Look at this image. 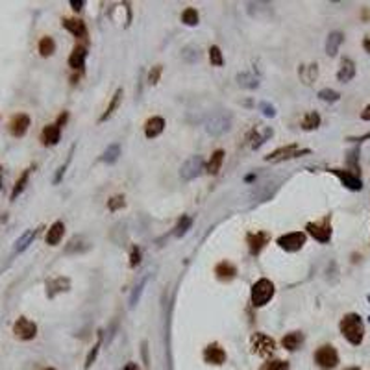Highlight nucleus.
<instances>
[{"mask_svg":"<svg viewBox=\"0 0 370 370\" xmlns=\"http://www.w3.org/2000/svg\"><path fill=\"white\" fill-rule=\"evenodd\" d=\"M100 344H102V331H98V341H97V344L92 346V350L89 351L87 359H85V368H89V366L95 363V359H97V356H98V350H100Z\"/></svg>","mask_w":370,"mask_h":370,"instance_id":"obj_39","label":"nucleus"},{"mask_svg":"<svg viewBox=\"0 0 370 370\" xmlns=\"http://www.w3.org/2000/svg\"><path fill=\"white\" fill-rule=\"evenodd\" d=\"M305 230H307V233H309L313 239H317L319 243L326 245V243H329V239H331V218L324 217L322 220L319 222H307Z\"/></svg>","mask_w":370,"mask_h":370,"instance_id":"obj_4","label":"nucleus"},{"mask_svg":"<svg viewBox=\"0 0 370 370\" xmlns=\"http://www.w3.org/2000/svg\"><path fill=\"white\" fill-rule=\"evenodd\" d=\"M67 119H69V115H67V113H63V115H61L60 119H58V122H55V124H58V126L61 128V126H63L65 122H67Z\"/></svg>","mask_w":370,"mask_h":370,"instance_id":"obj_51","label":"nucleus"},{"mask_svg":"<svg viewBox=\"0 0 370 370\" xmlns=\"http://www.w3.org/2000/svg\"><path fill=\"white\" fill-rule=\"evenodd\" d=\"M45 370H55V368H45Z\"/></svg>","mask_w":370,"mask_h":370,"instance_id":"obj_57","label":"nucleus"},{"mask_svg":"<svg viewBox=\"0 0 370 370\" xmlns=\"http://www.w3.org/2000/svg\"><path fill=\"white\" fill-rule=\"evenodd\" d=\"M317 74H319L317 63L309 65V72H307V74H302V78H304V83H313L314 78H317Z\"/></svg>","mask_w":370,"mask_h":370,"instance_id":"obj_45","label":"nucleus"},{"mask_svg":"<svg viewBox=\"0 0 370 370\" xmlns=\"http://www.w3.org/2000/svg\"><path fill=\"white\" fill-rule=\"evenodd\" d=\"M237 82H239L240 87H245V89H257L259 87V80L255 78L252 72H239L237 74Z\"/></svg>","mask_w":370,"mask_h":370,"instance_id":"obj_29","label":"nucleus"},{"mask_svg":"<svg viewBox=\"0 0 370 370\" xmlns=\"http://www.w3.org/2000/svg\"><path fill=\"white\" fill-rule=\"evenodd\" d=\"M354 76H356V63L350 60V58H344V60L341 61V69H339L337 72V80L342 83L350 82V80H354Z\"/></svg>","mask_w":370,"mask_h":370,"instance_id":"obj_21","label":"nucleus"},{"mask_svg":"<svg viewBox=\"0 0 370 370\" xmlns=\"http://www.w3.org/2000/svg\"><path fill=\"white\" fill-rule=\"evenodd\" d=\"M268 240H270V235L267 231H252V233L246 235V245H248L250 252L254 255H257L268 245Z\"/></svg>","mask_w":370,"mask_h":370,"instance_id":"obj_12","label":"nucleus"},{"mask_svg":"<svg viewBox=\"0 0 370 370\" xmlns=\"http://www.w3.org/2000/svg\"><path fill=\"white\" fill-rule=\"evenodd\" d=\"M63 233H65V224L61 220H55L48 231H46V245L55 246L60 245V240L63 239Z\"/></svg>","mask_w":370,"mask_h":370,"instance_id":"obj_20","label":"nucleus"},{"mask_svg":"<svg viewBox=\"0 0 370 370\" xmlns=\"http://www.w3.org/2000/svg\"><path fill=\"white\" fill-rule=\"evenodd\" d=\"M191 224H193V218L187 217V215H183V217L180 218V222H178V226H176V237H181L187 233V230L191 228Z\"/></svg>","mask_w":370,"mask_h":370,"instance_id":"obj_36","label":"nucleus"},{"mask_svg":"<svg viewBox=\"0 0 370 370\" xmlns=\"http://www.w3.org/2000/svg\"><path fill=\"white\" fill-rule=\"evenodd\" d=\"M181 55H183L185 61H189V63H194V61L200 60V48H198V46H194V45L185 46L183 52H181Z\"/></svg>","mask_w":370,"mask_h":370,"instance_id":"obj_35","label":"nucleus"},{"mask_svg":"<svg viewBox=\"0 0 370 370\" xmlns=\"http://www.w3.org/2000/svg\"><path fill=\"white\" fill-rule=\"evenodd\" d=\"M342 41H344V35H342V32H331L328 35V39H326V54L328 55H337L339 52V46L342 45Z\"/></svg>","mask_w":370,"mask_h":370,"instance_id":"obj_23","label":"nucleus"},{"mask_svg":"<svg viewBox=\"0 0 370 370\" xmlns=\"http://www.w3.org/2000/svg\"><path fill=\"white\" fill-rule=\"evenodd\" d=\"M126 202H124V196L122 194H117V196H113L111 200H107V209L109 211H117V209L124 208Z\"/></svg>","mask_w":370,"mask_h":370,"instance_id":"obj_42","label":"nucleus"},{"mask_svg":"<svg viewBox=\"0 0 370 370\" xmlns=\"http://www.w3.org/2000/svg\"><path fill=\"white\" fill-rule=\"evenodd\" d=\"M198 18H200L198 11L194 8H187L183 13H181V23L187 24V26H196V24H198Z\"/></svg>","mask_w":370,"mask_h":370,"instance_id":"obj_34","label":"nucleus"},{"mask_svg":"<svg viewBox=\"0 0 370 370\" xmlns=\"http://www.w3.org/2000/svg\"><path fill=\"white\" fill-rule=\"evenodd\" d=\"M215 274H217V278L222 280V282H230V280L235 278L237 268L233 267L230 261H222V263H218L217 267H215Z\"/></svg>","mask_w":370,"mask_h":370,"instance_id":"obj_22","label":"nucleus"},{"mask_svg":"<svg viewBox=\"0 0 370 370\" xmlns=\"http://www.w3.org/2000/svg\"><path fill=\"white\" fill-rule=\"evenodd\" d=\"M203 361L209 363V365H222L226 361V351L222 350L217 342H213L203 350Z\"/></svg>","mask_w":370,"mask_h":370,"instance_id":"obj_13","label":"nucleus"},{"mask_svg":"<svg viewBox=\"0 0 370 370\" xmlns=\"http://www.w3.org/2000/svg\"><path fill=\"white\" fill-rule=\"evenodd\" d=\"M124 370H139V366L135 365V363H128V365L124 366Z\"/></svg>","mask_w":370,"mask_h":370,"instance_id":"obj_53","label":"nucleus"},{"mask_svg":"<svg viewBox=\"0 0 370 370\" xmlns=\"http://www.w3.org/2000/svg\"><path fill=\"white\" fill-rule=\"evenodd\" d=\"M2 171H4V169L0 166V187H2Z\"/></svg>","mask_w":370,"mask_h":370,"instance_id":"obj_55","label":"nucleus"},{"mask_svg":"<svg viewBox=\"0 0 370 370\" xmlns=\"http://www.w3.org/2000/svg\"><path fill=\"white\" fill-rule=\"evenodd\" d=\"M85 58H87V48L85 46H74V50L69 55V67L74 70H82L85 67Z\"/></svg>","mask_w":370,"mask_h":370,"instance_id":"obj_17","label":"nucleus"},{"mask_svg":"<svg viewBox=\"0 0 370 370\" xmlns=\"http://www.w3.org/2000/svg\"><path fill=\"white\" fill-rule=\"evenodd\" d=\"M302 342H304V335H302L300 331H292V333H287L285 337H283L282 344H283V348H285V350L294 351L296 348L300 346Z\"/></svg>","mask_w":370,"mask_h":370,"instance_id":"obj_25","label":"nucleus"},{"mask_svg":"<svg viewBox=\"0 0 370 370\" xmlns=\"http://www.w3.org/2000/svg\"><path fill=\"white\" fill-rule=\"evenodd\" d=\"M357 154H359V150H351L350 154H348V165L351 166V169H354V172H357L359 171V166H357Z\"/></svg>","mask_w":370,"mask_h":370,"instance_id":"obj_47","label":"nucleus"},{"mask_svg":"<svg viewBox=\"0 0 370 370\" xmlns=\"http://www.w3.org/2000/svg\"><path fill=\"white\" fill-rule=\"evenodd\" d=\"M365 139H370V134L361 135V137H348V141H365Z\"/></svg>","mask_w":370,"mask_h":370,"instance_id":"obj_52","label":"nucleus"},{"mask_svg":"<svg viewBox=\"0 0 370 370\" xmlns=\"http://www.w3.org/2000/svg\"><path fill=\"white\" fill-rule=\"evenodd\" d=\"M270 137H272V130H270V128H265L261 135L255 132V137H254V143H252V148H254V150H257V148L261 146V144L267 141V139H270Z\"/></svg>","mask_w":370,"mask_h":370,"instance_id":"obj_38","label":"nucleus"},{"mask_svg":"<svg viewBox=\"0 0 370 370\" xmlns=\"http://www.w3.org/2000/svg\"><path fill=\"white\" fill-rule=\"evenodd\" d=\"M346 370H361V368H357V366H351V368H346Z\"/></svg>","mask_w":370,"mask_h":370,"instance_id":"obj_56","label":"nucleus"},{"mask_svg":"<svg viewBox=\"0 0 370 370\" xmlns=\"http://www.w3.org/2000/svg\"><path fill=\"white\" fill-rule=\"evenodd\" d=\"M146 283H148V272L139 280V283L135 285L134 291H132V296H130V307H135V305H137V302H139V298H141V294H143V289L146 287Z\"/></svg>","mask_w":370,"mask_h":370,"instance_id":"obj_32","label":"nucleus"},{"mask_svg":"<svg viewBox=\"0 0 370 370\" xmlns=\"http://www.w3.org/2000/svg\"><path fill=\"white\" fill-rule=\"evenodd\" d=\"M203 171V157L202 156H191L187 157L183 161V165H181L180 169V176L183 181H191L194 180V178H198L200 174H202Z\"/></svg>","mask_w":370,"mask_h":370,"instance_id":"obj_6","label":"nucleus"},{"mask_svg":"<svg viewBox=\"0 0 370 370\" xmlns=\"http://www.w3.org/2000/svg\"><path fill=\"white\" fill-rule=\"evenodd\" d=\"M305 154H311L309 148H300L298 144H287V146L278 148L272 154H268L265 159L267 161H283V159H292V157H300Z\"/></svg>","mask_w":370,"mask_h":370,"instance_id":"obj_8","label":"nucleus"},{"mask_svg":"<svg viewBox=\"0 0 370 370\" xmlns=\"http://www.w3.org/2000/svg\"><path fill=\"white\" fill-rule=\"evenodd\" d=\"M119 156H120V144L113 143L104 150V154H102V161H106L111 165V163H115L117 159H119Z\"/></svg>","mask_w":370,"mask_h":370,"instance_id":"obj_33","label":"nucleus"},{"mask_svg":"<svg viewBox=\"0 0 370 370\" xmlns=\"http://www.w3.org/2000/svg\"><path fill=\"white\" fill-rule=\"evenodd\" d=\"M363 46H365L366 52H370V39H368V37H365V41H363Z\"/></svg>","mask_w":370,"mask_h":370,"instance_id":"obj_54","label":"nucleus"},{"mask_svg":"<svg viewBox=\"0 0 370 370\" xmlns=\"http://www.w3.org/2000/svg\"><path fill=\"white\" fill-rule=\"evenodd\" d=\"M278 245L280 248L287 250V252H296L305 245V233L304 231H291V233H285L278 239Z\"/></svg>","mask_w":370,"mask_h":370,"instance_id":"obj_9","label":"nucleus"},{"mask_svg":"<svg viewBox=\"0 0 370 370\" xmlns=\"http://www.w3.org/2000/svg\"><path fill=\"white\" fill-rule=\"evenodd\" d=\"M28 128H30V117L24 115V113H18L9 120V132L15 137H23L28 132Z\"/></svg>","mask_w":370,"mask_h":370,"instance_id":"obj_14","label":"nucleus"},{"mask_svg":"<svg viewBox=\"0 0 370 370\" xmlns=\"http://www.w3.org/2000/svg\"><path fill=\"white\" fill-rule=\"evenodd\" d=\"M69 163H70V156L67 157V161H65V165H61L60 169H58V172H55V176H54V183H58V181L63 178V174H65V171H67V166H69Z\"/></svg>","mask_w":370,"mask_h":370,"instance_id":"obj_48","label":"nucleus"},{"mask_svg":"<svg viewBox=\"0 0 370 370\" xmlns=\"http://www.w3.org/2000/svg\"><path fill=\"white\" fill-rule=\"evenodd\" d=\"M60 139H61V128L58 124H48L43 128L41 141L45 146H54V144L60 143Z\"/></svg>","mask_w":370,"mask_h":370,"instance_id":"obj_16","label":"nucleus"},{"mask_svg":"<svg viewBox=\"0 0 370 370\" xmlns=\"http://www.w3.org/2000/svg\"><path fill=\"white\" fill-rule=\"evenodd\" d=\"M361 119H363V120H370V104L365 107V109L361 111Z\"/></svg>","mask_w":370,"mask_h":370,"instance_id":"obj_50","label":"nucleus"},{"mask_svg":"<svg viewBox=\"0 0 370 370\" xmlns=\"http://www.w3.org/2000/svg\"><path fill=\"white\" fill-rule=\"evenodd\" d=\"M331 174H335L339 180L342 181L344 187H348L350 191H361L363 189V181L354 171H344V169H329Z\"/></svg>","mask_w":370,"mask_h":370,"instance_id":"obj_11","label":"nucleus"},{"mask_svg":"<svg viewBox=\"0 0 370 370\" xmlns=\"http://www.w3.org/2000/svg\"><path fill=\"white\" fill-rule=\"evenodd\" d=\"M314 361L317 365L324 370H333L339 365V354L331 344H324L319 350L314 351Z\"/></svg>","mask_w":370,"mask_h":370,"instance_id":"obj_5","label":"nucleus"},{"mask_svg":"<svg viewBox=\"0 0 370 370\" xmlns=\"http://www.w3.org/2000/svg\"><path fill=\"white\" fill-rule=\"evenodd\" d=\"M120 100H122V89H117L115 95H113V98H111V102H109V104H107L106 111L102 113L100 122H106V120L109 119V117L113 115V113H115V109L120 106Z\"/></svg>","mask_w":370,"mask_h":370,"instance_id":"obj_26","label":"nucleus"},{"mask_svg":"<svg viewBox=\"0 0 370 370\" xmlns=\"http://www.w3.org/2000/svg\"><path fill=\"white\" fill-rule=\"evenodd\" d=\"M320 126V115L317 111H309V113H305V117L302 119V128L305 132H311V130H317Z\"/></svg>","mask_w":370,"mask_h":370,"instance_id":"obj_30","label":"nucleus"},{"mask_svg":"<svg viewBox=\"0 0 370 370\" xmlns=\"http://www.w3.org/2000/svg\"><path fill=\"white\" fill-rule=\"evenodd\" d=\"M161 70H163L161 65H156V67H152V70H150V74H148V82L152 83V85H156V83L159 82V76H161Z\"/></svg>","mask_w":370,"mask_h":370,"instance_id":"obj_44","label":"nucleus"},{"mask_svg":"<svg viewBox=\"0 0 370 370\" xmlns=\"http://www.w3.org/2000/svg\"><path fill=\"white\" fill-rule=\"evenodd\" d=\"M261 370H289V363H287V361H282V359H274V361L265 363Z\"/></svg>","mask_w":370,"mask_h":370,"instance_id":"obj_40","label":"nucleus"},{"mask_svg":"<svg viewBox=\"0 0 370 370\" xmlns=\"http://www.w3.org/2000/svg\"><path fill=\"white\" fill-rule=\"evenodd\" d=\"M259 111L263 113L265 117H276V107L272 106V104H268V102H259Z\"/></svg>","mask_w":370,"mask_h":370,"instance_id":"obj_43","label":"nucleus"},{"mask_svg":"<svg viewBox=\"0 0 370 370\" xmlns=\"http://www.w3.org/2000/svg\"><path fill=\"white\" fill-rule=\"evenodd\" d=\"M54 52H55L54 39H52V37H48V35L41 37V41H39V54H41L43 58H50Z\"/></svg>","mask_w":370,"mask_h":370,"instance_id":"obj_31","label":"nucleus"},{"mask_svg":"<svg viewBox=\"0 0 370 370\" xmlns=\"http://www.w3.org/2000/svg\"><path fill=\"white\" fill-rule=\"evenodd\" d=\"M209 61H211V65H215V67H222V65H224V58H222V52L217 45L209 48Z\"/></svg>","mask_w":370,"mask_h":370,"instance_id":"obj_37","label":"nucleus"},{"mask_svg":"<svg viewBox=\"0 0 370 370\" xmlns=\"http://www.w3.org/2000/svg\"><path fill=\"white\" fill-rule=\"evenodd\" d=\"M13 333L15 337H18L21 341H32L37 335V326L35 322L28 320L26 317H21V319H17V322L13 324Z\"/></svg>","mask_w":370,"mask_h":370,"instance_id":"obj_10","label":"nucleus"},{"mask_svg":"<svg viewBox=\"0 0 370 370\" xmlns=\"http://www.w3.org/2000/svg\"><path fill=\"white\" fill-rule=\"evenodd\" d=\"M250 342H252V351L257 354L259 357L272 356V351L276 350L274 339H270L268 335H265V333H254L252 339H250Z\"/></svg>","mask_w":370,"mask_h":370,"instance_id":"obj_7","label":"nucleus"},{"mask_svg":"<svg viewBox=\"0 0 370 370\" xmlns=\"http://www.w3.org/2000/svg\"><path fill=\"white\" fill-rule=\"evenodd\" d=\"M139 263H141V250H139L137 246H134V248H132V254H130V267L135 268Z\"/></svg>","mask_w":370,"mask_h":370,"instance_id":"obj_46","label":"nucleus"},{"mask_svg":"<svg viewBox=\"0 0 370 370\" xmlns=\"http://www.w3.org/2000/svg\"><path fill=\"white\" fill-rule=\"evenodd\" d=\"M274 296V283L267 278H261L252 285V304L255 307H263Z\"/></svg>","mask_w":370,"mask_h":370,"instance_id":"obj_3","label":"nucleus"},{"mask_svg":"<svg viewBox=\"0 0 370 370\" xmlns=\"http://www.w3.org/2000/svg\"><path fill=\"white\" fill-rule=\"evenodd\" d=\"M63 28L69 30L74 37L78 39H85L87 37V28H85V23L80 21V18H63Z\"/></svg>","mask_w":370,"mask_h":370,"instance_id":"obj_18","label":"nucleus"},{"mask_svg":"<svg viewBox=\"0 0 370 370\" xmlns=\"http://www.w3.org/2000/svg\"><path fill=\"white\" fill-rule=\"evenodd\" d=\"M70 6H72L74 11H80L83 8V0H70Z\"/></svg>","mask_w":370,"mask_h":370,"instance_id":"obj_49","label":"nucleus"},{"mask_svg":"<svg viewBox=\"0 0 370 370\" xmlns=\"http://www.w3.org/2000/svg\"><path fill=\"white\" fill-rule=\"evenodd\" d=\"M163 130H165V120L161 117H152V119L146 120V124H144V135L148 139H154L157 135L163 134Z\"/></svg>","mask_w":370,"mask_h":370,"instance_id":"obj_19","label":"nucleus"},{"mask_svg":"<svg viewBox=\"0 0 370 370\" xmlns=\"http://www.w3.org/2000/svg\"><path fill=\"white\" fill-rule=\"evenodd\" d=\"M32 171H33V166H28L26 171H24L23 174L18 176V180L15 181V185H13V191H11V200H15V198L18 196V194H21L24 189H26L28 180H30V174H32Z\"/></svg>","mask_w":370,"mask_h":370,"instance_id":"obj_24","label":"nucleus"},{"mask_svg":"<svg viewBox=\"0 0 370 370\" xmlns=\"http://www.w3.org/2000/svg\"><path fill=\"white\" fill-rule=\"evenodd\" d=\"M39 230H41V228H37V230H28L26 233H24V235L17 240V245H15V252H18V254H21V252H24V250H26L28 246L33 243V239L37 237Z\"/></svg>","mask_w":370,"mask_h":370,"instance_id":"obj_28","label":"nucleus"},{"mask_svg":"<svg viewBox=\"0 0 370 370\" xmlns=\"http://www.w3.org/2000/svg\"><path fill=\"white\" fill-rule=\"evenodd\" d=\"M341 333L350 344H361L365 337V326L357 313H348L341 320Z\"/></svg>","mask_w":370,"mask_h":370,"instance_id":"obj_1","label":"nucleus"},{"mask_svg":"<svg viewBox=\"0 0 370 370\" xmlns=\"http://www.w3.org/2000/svg\"><path fill=\"white\" fill-rule=\"evenodd\" d=\"M70 289V280L69 278H63V276H58V278H52L46 282V294L48 298H54L58 292H65Z\"/></svg>","mask_w":370,"mask_h":370,"instance_id":"obj_15","label":"nucleus"},{"mask_svg":"<svg viewBox=\"0 0 370 370\" xmlns=\"http://www.w3.org/2000/svg\"><path fill=\"white\" fill-rule=\"evenodd\" d=\"M222 161H224V150H215V152L211 154V157H209L208 161V172L211 176L218 174V171H220L222 166Z\"/></svg>","mask_w":370,"mask_h":370,"instance_id":"obj_27","label":"nucleus"},{"mask_svg":"<svg viewBox=\"0 0 370 370\" xmlns=\"http://www.w3.org/2000/svg\"><path fill=\"white\" fill-rule=\"evenodd\" d=\"M231 124H233V117L228 111H215L211 115H208L203 126H206V132H208L211 137H220L226 132L231 130Z\"/></svg>","mask_w":370,"mask_h":370,"instance_id":"obj_2","label":"nucleus"},{"mask_svg":"<svg viewBox=\"0 0 370 370\" xmlns=\"http://www.w3.org/2000/svg\"><path fill=\"white\" fill-rule=\"evenodd\" d=\"M319 98L324 102H337L341 98L337 91H333V89H320L319 91Z\"/></svg>","mask_w":370,"mask_h":370,"instance_id":"obj_41","label":"nucleus"}]
</instances>
